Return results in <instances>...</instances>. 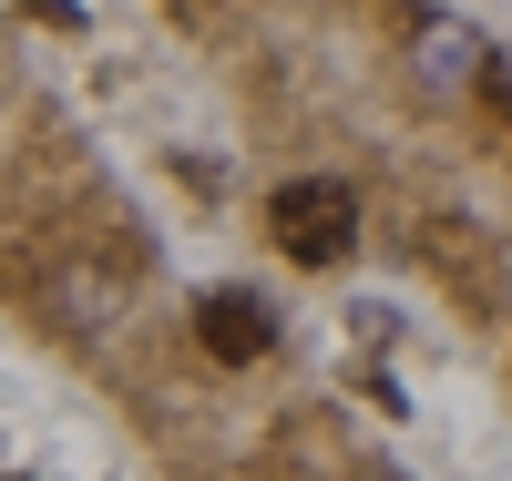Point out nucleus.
<instances>
[{"label": "nucleus", "instance_id": "1", "mask_svg": "<svg viewBox=\"0 0 512 481\" xmlns=\"http://www.w3.org/2000/svg\"><path fill=\"white\" fill-rule=\"evenodd\" d=\"M267 226L297 267H338V256L359 246V195L338 185V174H297V185L267 195Z\"/></svg>", "mask_w": 512, "mask_h": 481}, {"label": "nucleus", "instance_id": "2", "mask_svg": "<svg viewBox=\"0 0 512 481\" xmlns=\"http://www.w3.org/2000/svg\"><path fill=\"white\" fill-rule=\"evenodd\" d=\"M195 338H205V359L246 369V359H267V308H256L246 287H216V297L195 308Z\"/></svg>", "mask_w": 512, "mask_h": 481}]
</instances>
